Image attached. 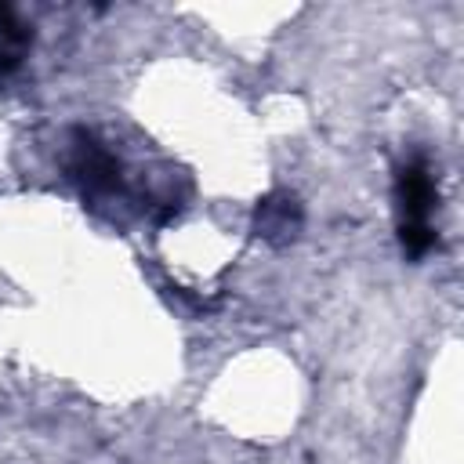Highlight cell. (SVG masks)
Returning a JSON list of instances; mask_svg holds the SVG:
<instances>
[{
  "mask_svg": "<svg viewBox=\"0 0 464 464\" xmlns=\"http://www.w3.org/2000/svg\"><path fill=\"white\" fill-rule=\"evenodd\" d=\"M301 221H304V210L294 192H268L254 210V232L272 246L290 243L301 232Z\"/></svg>",
  "mask_w": 464,
  "mask_h": 464,
  "instance_id": "obj_3",
  "label": "cell"
},
{
  "mask_svg": "<svg viewBox=\"0 0 464 464\" xmlns=\"http://www.w3.org/2000/svg\"><path fill=\"white\" fill-rule=\"evenodd\" d=\"M69 170H72V178L83 185V196H91V199L116 196L120 185H123V167H120V160H116L91 130H76V134H72Z\"/></svg>",
  "mask_w": 464,
  "mask_h": 464,
  "instance_id": "obj_2",
  "label": "cell"
},
{
  "mask_svg": "<svg viewBox=\"0 0 464 464\" xmlns=\"http://www.w3.org/2000/svg\"><path fill=\"white\" fill-rule=\"evenodd\" d=\"M29 44H33V29L14 14V7L0 4V80H7L22 65Z\"/></svg>",
  "mask_w": 464,
  "mask_h": 464,
  "instance_id": "obj_4",
  "label": "cell"
},
{
  "mask_svg": "<svg viewBox=\"0 0 464 464\" xmlns=\"http://www.w3.org/2000/svg\"><path fill=\"white\" fill-rule=\"evenodd\" d=\"M439 207V188L428 160L413 156L395 170V210H399V246L410 261L435 246L431 210Z\"/></svg>",
  "mask_w": 464,
  "mask_h": 464,
  "instance_id": "obj_1",
  "label": "cell"
}]
</instances>
